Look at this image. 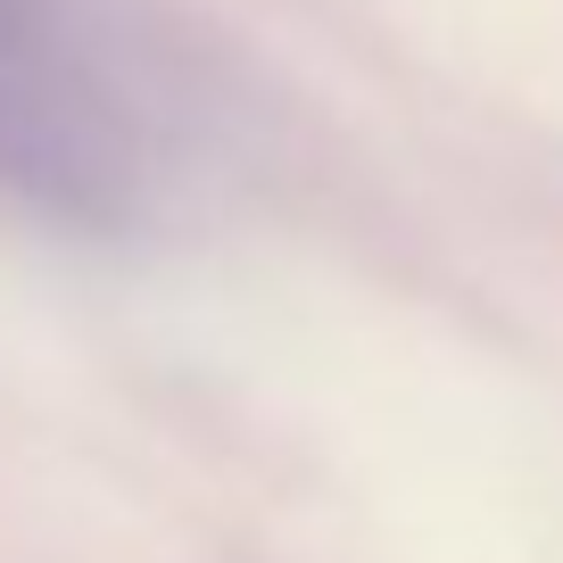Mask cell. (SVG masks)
Listing matches in <instances>:
<instances>
[]
</instances>
